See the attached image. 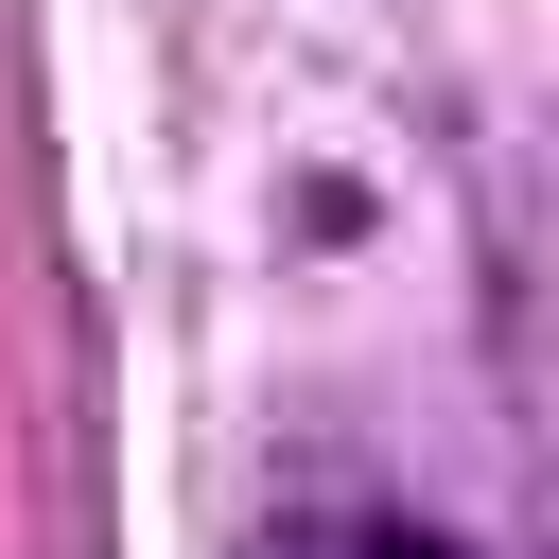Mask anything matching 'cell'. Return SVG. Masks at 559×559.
Masks as SVG:
<instances>
[{
  "label": "cell",
  "instance_id": "obj_1",
  "mask_svg": "<svg viewBox=\"0 0 559 559\" xmlns=\"http://www.w3.org/2000/svg\"><path fill=\"white\" fill-rule=\"evenodd\" d=\"M262 559H472V542H437V524H367V507H314V524H280Z\"/></svg>",
  "mask_w": 559,
  "mask_h": 559
}]
</instances>
